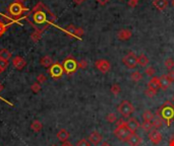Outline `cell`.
Returning <instances> with one entry per match:
<instances>
[{
	"label": "cell",
	"instance_id": "1",
	"mask_svg": "<svg viewBox=\"0 0 174 146\" xmlns=\"http://www.w3.org/2000/svg\"><path fill=\"white\" fill-rule=\"evenodd\" d=\"M53 20H54V16L47 9L41 8L35 10V12L32 14V20H31V22H33V26L35 27H37L38 30H41L42 32V30L45 29Z\"/></svg>",
	"mask_w": 174,
	"mask_h": 146
},
{
	"label": "cell",
	"instance_id": "2",
	"mask_svg": "<svg viewBox=\"0 0 174 146\" xmlns=\"http://www.w3.org/2000/svg\"><path fill=\"white\" fill-rule=\"evenodd\" d=\"M156 116H160L164 121L166 126H170L174 120V105L170 100H166L163 105L156 111Z\"/></svg>",
	"mask_w": 174,
	"mask_h": 146
},
{
	"label": "cell",
	"instance_id": "3",
	"mask_svg": "<svg viewBox=\"0 0 174 146\" xmlns=\"http://www.w3.org/2000/svg\"><path fill=\"white\" fill-rule=\"evenodd\" d=\"M117 110L123 118H130V116L134 112V107L133 106V103L130 102H128V100L125 99L119 103Z\"/></svg>",
	"mask_w": 174,
	"mask_h": 146
},
{
	"label": "cell",
	"instance_id": "4",
	"mask_svg": "<svg viewBox=\"0 0 174 146\" xmlns=\"http://www.w3.org/2000/svg\"><path fill=\"white\" fill-rule=\"evenodd\" d=\"M62 67H63L64 72L66 73V74L70 75L78 70L79 65H78V62H76V60L74 58L69 56L65 59L63 62H62Z\"/></svg>",
	"mask_w": 174,
	"mask_h": 146
},
{
	"label": "cell",
	"instance_id": "5",
	"mask_svg": "<svg viewBox=\"0 0 174 146\" xmlns=\"http://www.w3.org/2000/svg\"><path fill=\"white\" fill-rule=\"evenodd\" d=\"M26 10V8L20 4L19 2H13L11 3L8 8H7V12L10 16L12 17H19L23 13V11Z\"/></svg>",
	"mask_w": 174,
	"mask_h": 146
},
{
	"label": "cell",
	"instance_id": "6",
	"mask_svg": "<svg viewBox=\"0 0 174 146\" xmlns=\"http://www.w3.org/2000/svg\"><path fill=\"white\" fill-rule=\"evenodd\" d=\"M114 135L119 139L120 141H122V142H126L127 141V139L128 137L130 136V134H131V132L129 131L126 128V125L125 126H116L115 128V130H114Z\"/></svg>",
	"mask_w": 174,
	"mask_h": 146
},
{
	"label": "cell",
	"instance_id": "7",
	"mask_svg": "<svg viewBox=\"0 0 174 146\" xmlns=\"http://www.w3.org/2000/svg\"><path fill=\"white\" fill-rule=\"evenodd\" d=\"M122 63L128 69H134L138 66V57L134 52H129L122 58Z\"/></svg>",
	"mask_w": 174,
	"mask_h": 146
},
{
	"label": "cell",
	"instance_id": "8",
	"mask_svg": "<svg viewBox=\"0 0 174 146\" xmlns=\"http://www.w3.org/2000/svg\"><path fill=\"white\" fill-rule=\"evenodd\" d=\"M48 72L52 78L58 79L60 78L64 73V69L62 67V64L60 63H53L49 68H48Z\"/></svg>",
	"mask_w": 174,
	"mask_h": 146
},
{
	"label": "cell",
	"instance_id": "9",
	"mask_svg": "<svg viewBox=\"0 0 174 146\" xmlns=\"http://www.w3.org/2000/svg\"><path fill=\"white\" fill-rule=\"evenodd\" d=\"M95 67L98 69L101 73H107L109 72L111 69V64L109 61H107L106 59H99L95 62Z\"/></svg>",
	"mask_w": 174,
	"mask_h": 146
},
{
	"label": "cell",
	"instance_id": "10",
	"mask_svg": "<svg viewBox=\"0 0 174 146\" xmlns=\"http://www.w3.org/2000/svg\"><path fill=\"white\" fill-rule=\"evenodd\" d=\"M149 139L152 141L153 144L158 145L161 143L163 137H162V134L158 131V129H155V130H152L149 133Z\"/></svg>",
	"mask_w": 174,
	"mask_h": 146
},
{
	"label": "cell",
	"instance_id": "11",
	"mask_svg": "<svg viewBox=\"0 0 174 146\" xmlns=\"http://www.w3.org/2000/svg\"><path fill=\"white\" fill-rule=\"evenodd\" d=\"M140 127H141V125L135 118H128V120L126 121V128L131 133H135Z\"/></svg>",
	"mask_w": 174,
	"mask_h": 146
},
{
	"label": "cell",
	"instance_id": "12",
	"mask_svg": "<svg viewBox=\"0 0 174 146\" xmlns=\"http://www.w3.org/2000/svg\"><path fill=\"white\" fill-rule=\"evenodd\" d=\"M142 141V139L141 138L140 135L137 133H131L126 142L129 144V146H140Z\"/></svg>",
	"mask_w": 174,
	"mask_h": 146
},
{
	"label": "cell",
	"instance_id": "13",
	"mask_svg": "<svg viewBox=\"0 0 174 146\" xmlns=\"http://www.w3.org/2000/svg\"><path fill=\"white\" fill-rule=\"evenodd\" d=\"M116 37H117V39H119L120 41H127L133 37V32H131L130 30H126V29L120 30L119 32L117 33Z\"/></svg>",
	"mask_w": 174,
	"mask_h": 146
},
{
	"label": "cell",
	"instance_id": "14",
	"mask_svg": "<svg viewBox=\"0 0 174 146\" xmlns=\"http://www.w3.org/2000/svg\"><path fill=\"white\" fill-rule=\"evenodd\" d=\"M102 139H103L102 135L97 131H93L89 136V141L93 145H99L101 143V141H102Z\"/></svg>",
	"mask_w": 174,
	"mask_h": 146
},
{
	"label": "cell",
	"instance_id": "15",
	"mask_svg": "<svg viewBox=\"0 0 174 146\" xmlns=\"http://www.w3.org/2000/svg\"><path fill=\"white\" fill-rule=\"evenodd\" d=\"M26 64H27L26 60L23 58L20 57V56H15V58L12 59L13 67H15V69H17V70H22V69L26 66Z\"/></svg>",
	"mask_w": 174,
	"mask_h": 146
},
{
	"label": "cell",
	"instance_id": "16",
	"mask_svg": "<svg viewBox=\"0 0 174 146\" xmlns=\"http://www.w3.org/2000/svg\"><path fill=\"white\" fill-rule=\"evenodd\" d=\"M148 88L157 91V90L160 88L159 77H156V76H154V77H152L151 79H150V81L148 82Z\"/></svg>",
	"mask_w": 174,
	"mask_h": 146
},
{
	"label": "cell",
	"instance_id": "17",
	"mask_svg": "<svg viewBox=\"0 0 174 146\" xmlns=\"http://www.w3.org/2000/svg\"><path fill=\"white\" fill-rule=\"evenodd\" d=\"M159 81H160V88H162L163 90H167L169 88L170 84H171V81L168 79L167 75H162L161 77H159Z\"/></svg>",
	"mask_w": 174,
	"mask_h": 146
},
{
	"label": "cell",
	"instance_id": "18",
	"mask_svg": "<svg viewBox=\"0 0 174 146\" xmlns=\"http://www.w3.org/2000/svg\"><path fill=\"white\" fill-rule=\"evenodd\" d=\"M57 138L59 141L62 142V143H63V142H66L69 138V132L66 129H60L57 133Z\"/></svg>",
	"mask_w": 174,
	"mask_h": 146
},
{
	"label": "cell",
	"instance_id": "19",
	"mask_svg": "<svg viewBox=\"0 0 174 146\" xmlns=\"http://www.w3.org/2000/svg\"><path fill=\"white\" fill-rule=\"evenodd\" d=\"M153 5L160 11H163L168 5V1L167 0H154L153 1Z\"/></svg>",
	"mask_w": 174,
	"mask_h": 146
},
{
	"label": "cell",
	"instance_id": "20",
	"mask_svg": "<svg viewBox=\"0 0 174 146\" xmlns=\"http://www.w3.org/2000/svg\"><path fill=\"white\" fill-rule=\"evenodd\" d=\"M152 124H153V127H155L156 129H159V128H161L163 126L164 121H163V119L160 116H156L155 115V118L153 119Z\"/></svg>",
	"mask_w": 174,
	"mask_h": 146
},
{
	"label": "cell",
	"instance_id": "21",
	"mask_svg": "<svg viewBox=\"0 0 174 146\" xmlns=\"http://www.w3.org/2000/svg\"><path fill=\"white\" fill-rule=\"evenodd\" d=\"M43 128V125L39 121V120H34L31 124V129H32L34 132H40Z\"/></svg>",
	"mask_w": 174,
	"mask_h": 146
},
{
	"label": "cell",
	"instance_id": "22",
	"mask_svg": "<svg viewBox=\"0 0 174 146\" xmlns=\"http://www.w3.org/2000/svg\"><path fill=\"white\" fill-rule=\"evenodd\" d=\"M41 65L44 66V67H47L49 68L50 66L53 64V60H52V58L50 56H44L43 58L41 59Z\"/></svg>",
	"mask_w": 174,
	"mask_h": 146
},
{
	"label": "cell",
	"instance_id": "23",
	"mask_svg": "<svg viewBox=\"0 0 174 146\" xmlns=\"http://www.w3.org/2000/svg\"><path fill=\"white\" fill-rule=\"evenodd\" d=\"M149 64V59L146 55L142 54L138 57V65L142 66V67H146Z\"/></svg>",
	"mask_w": 174,
	"mask_h": 146
},
{
	"label": "cell",
	"instance_id": "24",
	"mask_svg": "<svg viewBox=\"0 0 174 146\" xmlns=\"http://www.w3.org/2000/svg\"><path fill=\"white\" fill-rule=\"evenodd\" d=\"M10 58H11V53H10L8 50H6V49H2V50L0 51V60L8 61Z\"/></svg>",
	"mask_w": 174,
	"mask_h": 146
},
{
	"label": "cell",
	"instance_id": "25",
	"mask_svg": "<svg viewBox=\"0 0 174 146\" xmlns=\"http://www.w3.org/2000/svg\"><path fill=\"white\" fill-rule=\"evenodd\" d=\"M142 118H144L145 121H150L152 122L153 119L155 118V114H153V112H151L150 110H146L144 113H142Z\"/></svg>",
	"mask_w": 174,
	"mask_h": 146
},
{
	"label": "cell",
	"instance_id": "26",
	"mask_svg": "<svg viewBox=\"0 0 174 146\" xmlns=\"http://www.w3.org/2000/svg\"><path fill=\"white\" fill-rule=\"evenodd\" d=\"M130 79L133 81L134 82H138L140 80H142V73L140 71H134L133 73L130 74Z\"/></svg>",
	"mask_w": 174,
	"mask_h": 146
},
{
	"label": "cell",
	"instance_id": "27",
	"mask_svg": "<svg viewBox=\"0 0 174 146\" xmlns=\"http://www.w3.org/2000/svg\"><path fill=\"white\" fill-rule=\"evenodd\" d=\"M65 33H66L69 37H75L76 38V27H74L72 24H70V26L66 27Z\"/></svg>",
	"mask_w": 174,
	"mask_h": 146
},
{
	"label": "cell",
	"instance_id": "28",
	"mask_svg": "<svg viewBox=\"0 0 174 146\" xmlns=\"http://www.w3.org/2000/svg\"><path fill=\"white\" fill-rule=\"evenodd\" d=\"M142 130H144L145 132H151L153 130V124H152V122L145 121L144 123L142 124Z\"/></svg>",
	"mask_w": 174,
	"mask_h": 146
},
{
	"label": "cell",
	"instance_id": "29",
	"mask_svg": "<svg viewBox=\"0 0 174 146\" xmlns=\"http://www.w3.org/2000/svg\"><path fill=\"white\" fill-rule=\"evenodd\" d=\"M110 90H111V92H112L114 95H119L120 91H121L120 85H119V84H117V83H114V84H112V86H111Z\"/></svg>",
	"mask_w": 174,
	"mask_h": 146
},
{
	"label": "cell",
	"instance_id": "30",
	"mask_svg": "<svg viewBox=\"0 0 174 146\" xmlns=\"http://www.w3.org/2000/svg\"><path fill=\"white\" fill-rule=\"evenodd\" d=\"M164 65H165V68L168 69L169 71L172 70V68L174 67V61L172 58H168L167 60H165L164 62Z\"/></svg>",
	"mask_w": 174,
	"mask_h": 146
},
{
	"label": "cell",
	"instance_id": "31",
	"mask_svg": "<svg viewBox=\"0 0 174 146\" xmlns=\"http://www.w3.org/2000/svg\"><path fill=\"white\" fill-rule=\"evenodd\" d=\"M145 73H146V75L149 76V77H154L156 70H155V68L153 67V66H148V67L146 68Z\"/></svg>",
	"mask_w": 174,
	"mask_h": 146
},
{
	"label": "cell",
	"instance_id": "32",
	"mask_svg": "<svg viewBox=\"0 0 174 146\" xmlns=\"http://www.w3.org/2000/svg\"><path fill=\"white\" fill-rule=\"evenodd\" d=\"M106 120H107V122H109V123H115L117 120V117L114 113H109L107 115Z\"/></svg>",
	"mask_w": 174,
	"mask_h": 146
},
{
	"label": "cell",
	"instance_id": "33",
	"mask_svg": "<svg viewBox=\"0 0 174 146\" xmlns=\"http://www.w3.org/2000/svg\"><path fill=\"white\" fill-rule=\"evenodd\" d=\"M31 39H32L35 43L39 41L41 39V30H37V32H35L34 34H31Z\"/></svg>",
	"mask_w": 174,
	"mask_h": 146
},
{
	"label": "cell",
	"instance_id": "34",
	"mask_svg": "<svg viewBox=\"0 0 174 146\" xmlns=\"http://www.w3.org/2000/svg\"><path fill=\"white\" fill-rule=\"evenodd\" d=\"M145 95L147 97H150V99H152V97H154L156 95H157V91H155V90H152V89H146L145 90Z\"/></svg>",
	"mask_w": 174,
	"mask_h": 146
},
{
	"label": "cell",
	"instance_id": "35",
	"mask_svg": "<svg viewBox=\"0 0 174 146\" xmlns=\"http://www.w3.org/2000/svg\"><path fill=\"white\" fill-rule=\"evenodd\" d=\"M76 146H91V142L83 138V139H81L79 141H78Z\"/></svg>",
	"mask_w": 174,
	"mask_h": 146
},
{
	"label": "cell",
	"instance_id": "36",
	"mask_svg": "<svg viewBox=\"0 0 174 146\" xmlns=\"http://www.w3.org/2000/svg\"><path fill=\"white\" fill-rule=\"evenodd\" d=\"M31 89H32L34 92H39L41 90V84L39 82H35L32 84V86H31Z\"/></svg>",
	"mask_w": 174,
	"mask_h": 146
},
{
	"label": "cell",
	"instance_id": "37",
	"mask_svg": "<svg viewBox=\"0 0 174 146\" xmlns=\"http://www.w3.org/2000/svg\"><path fill=\"white\" fill-rule=\"evenodd\" d=\"M7 66H8V61L0 60V73H2L4 71L5 69L7 68Z\"/></svg>",
	"mask_w": 174,
	"mask_h": 146
},
{
	"label": "cell",
	"instance_id": "38",
	"mask_svg": "<svg viewBox=\"0 0 174 146\" xmlns=\"http://www.w3.org/2000/svg\"><path fill=\"white\" fill-rule=\"evenodd\" d=\"M6 29H7V24L0 22V37H1L2 34L6 32Z\"/></svg>",
	"mask_w": 174,
	"mask_h": 146
},
{
	"label": "cell",
	"instance_id": "39",
	"mask_svg": "<svg viewBox=\"0 0 174 146\" xmlns=\"http://www.w3.org/2000/svg\"><path fill=\"white\" fill-rule=\"evenodd\" d=\"M78 65H79V68L85 69V68L88 67V61H86V60H81L79 62H78Z\"/></svg>",
	"mask_w": 174,
	"mask_h": 146
},
{
	"label": "cell",
	"instance_id": "40",
	"mask_svg": "<svg viewBox=\"0 0 174 146\" xmlns=\"http://www.w3.org/2000/svg\"><path fill=\"white\" fill-rule=\"evenodd\" d=\"M37 81L39 82V83H44L45 81H46V76H45L44 74H40V75H38V77H37Z\"/></svg>",
	"mask_w": 174,
	"mask_h": 146
},
{
	"label": "cell",
	"instance_id": "41",
	"mask_svg": "<svg viewBox=\"0 0 174 146\" xmlns=\"http://www.w3.org/2000/svg\"><path fill=\"white\" fill-rule=\"evenodd\" d=\"M138 1H137V0H128V6H129V7H131V8H134L135 6L138 5Z\"/></svg>",
	"mask_w": 174,
	"mask_h": 146
},
{
	"label": "cell",
	"instance_id": "42",
	"mask_svg": "<svg viewBox=\"0 0 174 146\" xmlns=\"http://www.w3.org/2000/svg\"><path fill=\"white\" fill-rule=\"evenodd\" d=\"M83 34H85V32H83V30L82 27H78V29H76V38H82Z\"/></svg>",
	"mask_w": 174,
	"mask_h": 146
},
{
	"label": "cell",
	"instance_id": "43",
	"mask_svg": "<svg viewBox=\"0 0 174 146\" xmlns=\"http://www.w3.org/2000/svg\"><path fill=\"white\" fill-rule=\"evenodd\" d=\"M167 77H168V79L170 81H174V71L171 70V71H169L168 72V74H167Z\"/></svg>",
	"mask_w": 174,
	"mask_h": 146
},
{
	"label": "cell",
	"instance_id": "44",
	"mask_svg": "<svg viewBox=\"0 0 174 146\" xmlns=\"http://www.w3.org/2000/svg\"><path fill=\"white\" fill-rule=\"evenodd\" d=\"M126 125V122H125L123 119L118 120V122H116V126H125Z\"/></svg>",
	"mask_w": 174,
	"mask_h": 146
},
{
	"label": "cell",
	"instance_id": "45",
	"mask_svg": "<svg viewBox=\"0 0 174 146\" xmlns=\"http://www.w3.org/2000/svg\"><path fill=\"white\" fill-rule=\"evenodd\" d=\"M169 146H174V134L172 135L169 140Z\"/></svg>",
	"mask_w": 174,
	"mask_h": 146
},
{
	"label": "cell",
	"instance_id": "46",
	"mask_svg": "<svg viewBox=\"0 0 174 146\" xmlns=\"http://www.w3.org/2000/svg\"><path fill=\"white\" fill-rule=\"evenodd\" d=\"M108 1H109V0H98V2L100 3L101 5H105Z\"/></svg>",
	"mask_w": 174,
	"mask_h": 146
},
{
	"label": "cell",
	"instance_id": "47",
	"mask_svg": "<svg viewBox=\"0 0 174 146\" xmlns=\"http://www.w3.org/2000/svg\"><path fill=\"white\" fill-rule=\"evenodd\" d=\"M61 146H74L72 145L70 142H68V141H66V142H63V143H62V145Z\"/></svg>",
	"mask_w": 174,
	"mask_h": 146
},
{
	"label": "cell",
	"instance_id": "48",
	"mask_svg": "<svg viewBox=\"0 0 174 146\" xmlns=\"http://www.w3.org/2000/svg\"><path fill=\"white\" fill-rule=\"evenodd\" d=\"M100 146H111V145L108 143V142H103V143H101Z\"/></svg>",
	"mask_w": 174,
	"mask_h": 146
},
{
	"label": "cell",
	"instance_id": "49",
	"mask_svg": "<svg viewBox=\"0 0 174 146\" xmlns=\"http://www.w3.org/2000/svg\"><path fill=\"white\" fill-rule=\"evenodd\" d=\"M83 1V0H74V2L76 3V4H81Z\"/></svg>",
	"mask_w": 174,
	"mask_h": 146
},
{
	"label": "cell",
	"instance_id": "50",
	"mask_svg": "<svg viewBox=\"0 0 174 146\" xmlns=\"http://www.w3.org/2000/svg\"><path fill=\"white\" fill-rule=\"evenodd\" d=\"M3 89V85L1 84V83H0V92H1V90Z\"/></svg>",
	"mask_w": 174,
	"mask_h": 146
},
{
	"label": "cell",
	"instance_id": "51",
	"mask_svg": "<svg viewBox=\"0 0 174 146\" xmlns=\"http://www.w3.org/2000/svg\"><path fill=\"white\" fill-rule=\"evenodd\" d=\"M171 100H172V103H174V95H172V99H171Z\"/></svg>",
	"mask_w": 174,
	"mask_h": 146
},
{
	"label": "cell",
	"instance_id": "52",
	"mask_svg": "<svg viewBox=\"0 0 174 146\" xmlns=\"http://www.w3.org/2000/svg\"><path fill=\"white\" fill-rule=\"evenodd\" d=\"M23 1H26V0H19V2L20 3V2H23Z\"/></svg>",
	"mask_w": 174,
	"mask_h": 146
},
{
	"label": "cell",
	"instance_id": "53",
	"mask_svg": "<svg viewBox=\"0 0 174 146\" xmlns=\"http://www.w3.org/2000/svg\"><path fill=\"white\" fill-rule=\"evenodd\" d=\"M172 5L174 6V0H172Z\"/></svg>",
	"mask_w": 174,
	"mask_h": 146
},
{
	"label": "cell",
	"instance_id": "54",
	"mask_svg": "<svg viewBox=\"0 0 174 146\" xmlns=\"http://www.w3.org/2000/svg\"><path fill=\"white\" fill-rule=\"evenodd\" d=\"M52 146H57V145H52Z\"/></svg>",
	"mask_w": 174,
	"mask_h": 146
},
{
	"label": "cell",
	"instance_id": "55",
	"mask_svg": "<svg viewBox=\"0 0 174 146\" xmlns=\"http://www.w3.org/2000/svg\"><path fill=\"white\" fill-rule=\"evenodd\" d=\"M120 1H122V0H120Z\"/></svg>",
	"mask_w": 174,
	"mask_h": 146
},
{
	"label": "cell",
	"instance_id": "56",
	"mask_svg": "<svg viewBox=\"0 0 174 146\" xmlns=\"http://www.w3.org/2000/svg\"><path fill=\"white\" fill-rule=\"evenodd\" d=\"M137 1H138V0H137Z\"/></svg>",
	"mask_w": 174,
	"mask_h": 146
}]
</instances>
